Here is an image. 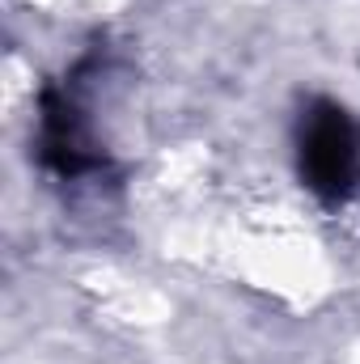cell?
<instances>
[{
    "instance_id": "cell-1",
    "label": "cell",
    "mask_w": 360,
    "mask_h": 364,
    "mask_svg": "<svg viewBox=\"0 0 360 364\" xmlns=\"http://www.w3.org/2000/svg\"><path fill=\"white\" fill-rule=\"evenodd\" d=\"M301 170H305L309 186L322 195H344L356 182L360 149L344 110L322 106L318 114H309V127L301 136Z\"/></svg>"
}]
</instances>
